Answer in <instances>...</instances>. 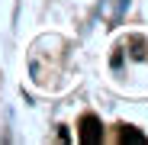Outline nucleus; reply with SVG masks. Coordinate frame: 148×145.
Listing matches in <instances>:
<instances>
[{
  "mask_svg": "<svg viewBox=\"0 0 148 145\" xmlns=\"http://www.w3.org/2000/svg\"><path fill=\"white\" fill-rule=\"evenodd\" d=\"M81 142L84 145H100L103 142V126L97 116H84L81 119Z\"/></svg>",
  "mask_w": 148,
  "mask_h": 145,
  "instance_id": "f257e3e1",
  "label": "nucleus"
},
{
  "mask_svg": "<svg viewBox=\"0 0 148 145\" xmlns=\"http://www.w3.org/2000/svg\"><path fill=\"white\" fill-rule=\"evenodd\" d=\"M119 142H138V145H145L148 139H145L138 129H132V126H122V132H119Z\"/></svg>",
  "mask_w": 148,
  "mask_h": 145,
  "instance_id": "f03ea898",
  "label": "nucleus"
}]
</instances>
